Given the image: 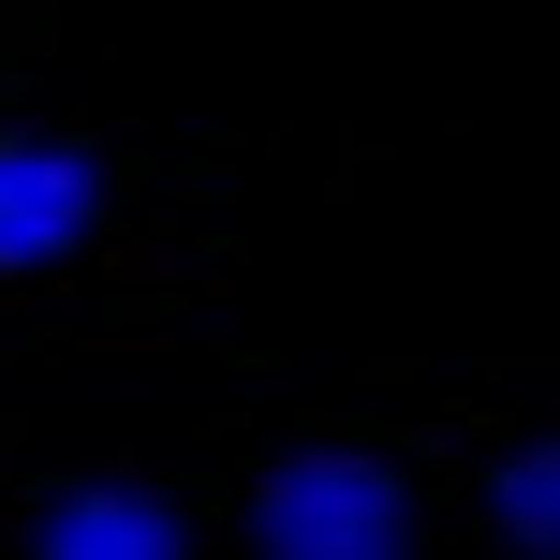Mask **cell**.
Segmentation results:
<instances>
[{"label":"cell","mask_w":560,"mask_h":560,"mask_svg":"<svg viewBox=\"0 0 560 560\" xmlns=\"http://www.w3.org/2000/svg\"><path fill=\"white\" fill-rule=\"evenodd\" d=\"M413 546H428V502L369 443H295L252 472V560H413Z\"/></svg>","instance_id":"obj_1"},{"label":"cell","mask_w":560,"mask_h":560,"mask_svg":"<svg viewBox=\"0 0 560 560\" xmlns=\"http://www.w3.org/2000/svg\"><path fill=\"white\" fill-rule=\"evenodd\" d=\"M15 560H207V532L148 472H74L15 516Z\"/></svg>","instance_id":"obj_2"},{"label":"cell","mask_w":560,"mask_h":560,"mask_svg":"<svg viewBox=\"0 0 560 560\" xmlns=\"http://www.w3.org/2000/svg\"><path fill=\"white\" fill-rule=\"evenodd\" d=\"M89 222H104V163H89V148L0 133V266H74Z\"/></svg>","instance_id":"obj_3"},{"label":"cell","mask_w":560,"mask_h":560,"mask_svg":"<svg viewBox=\"0 0 560 560\" xmlns=\"http://www.w3.org/2000/svg\"><path fill=\"white\" fill-rule=\"evenodd\" d=\"M487 516H502V546H516V560H546V546H560V443H546V428H516V443H502Z\"/></svg>","instance_id":"obj_4"}]
</instances>
